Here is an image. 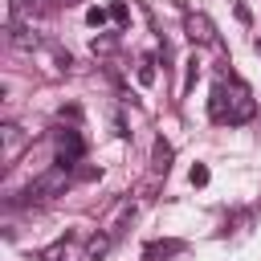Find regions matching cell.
Here are the masks:
<instances>
[{"label": "cell", "instance_id": "cell-3", "mask_svg": "<svg viewBox=\"0 0 261 261\" xmlns=\"http://www.w3.org/2000/svg\"><path fill=\"white\" fill-rule=\"evenodd\" d=\"M184 33H188L192 45H216V24L204 12H188L184 16Z\"/></svg>", "mask_w": 261, "mask_h": 261}, {"label": "cell", "instance_id": "cell-6", "mask_svg": "<svg viewBox=\"0 0 261 261\" xmlns=\"http://www.w3.org/2000/svg\"><path fill=\"white\" fill-rule=\"evenodd\" d=\"M0 135H4V159H12V155L20 151V126H16V122H4Z\"/></svg>", "mask_w": 261, "mask_h": 261}, {"label": "cell", "instance_id": "cell-9", "mask_svg": "<svg viewBox=\"0 0 261 261\" xmlns=\"http://www.w3.org/2000/svg\"><path fill=\"white\" fill-rule=\"evenodd\" d=\"M65 245H69V237H61V241H53L45 253H41V261H61L65 257Z\"/></svg>", "mask_w": 261, "mask_h": 261}, {"label": "cell", "instance_id": "cell-7", "mask_svg": "<svg viewBox=\"0 0 261 261\" xmlns=\"http://www.w3.org/2000/svg\"><path fill=\"white\" fill-rule=\"evenodd\" d=\"M106 249H110V237H90V245H86V261H98Z\"/></svg>", "mask_w": 261, "mask_h": 261}, {"label": "cell", "instance_id": "cell-13", "mask_svg": "<svg viewBox=\"0 0 261 261\" xmlns=\"http://www.w3.org/2000/svg\"><path fill=\"white\" fill-rule=\"evenodd\" d=\"M110 16H114L118 24H126V4H114V8H110Z\"/></svg>", "mask_w": 261, "mask_h": 261}, {"label": "cell", "instance_id": "cell-2", "mask_svg": "<svg viewBox=\"0 0 261 261\" xmlns=\"http://www.w3.org/2000/svg\"><path fill=\"white\" fill-rule=\"evenodd\" d=\"M65 188H69V167H65V163H57V167H45L41 175H33V179L24 184V192H20V196L33 204V200H53V196H61Z\"/></svg>", "mask_w": 261, "mask_h": 261}, {"label": "cell", "instance_id": "cell-10", "mask_svg": "<svg viewBox=\"0 0 261 261\" xmlns=\"http://www.w3.org/2000/svg\"><path fill=\"white\" fill-rule=\"evenodd\" d=\"M106 20H110V12H106V8H90V12H86V24H90V29H102Z\"/></svg>", "mask_w": 261, "mask_h": 261}, {"label": "cell", "instance_id": "cell-1", "mask_svg": "<svg viewBox=\"0 0 261 261\" xmlns=\"http://www.w3.org/2000/svg\"><path fill=\"white\" fill-rule=\"evenodd\" d=\"M208 110H212V118H220V122H224V118H228V122H245V118L253 114V98H249V90H245L241 82H232V86H228V82H216Z\"/></svg>", "mask_w": 261, "mask_h": 261}, {"label": "cell", "instance_id": "cell-11", "mask_svg": "<svg viewBox=\"0 0 261 261\" xmlns=\"http://www.w3.org/2000/svg\"><path fill=\"white\" fill-rule=\"evenodd\" d=\"M204 184H208V167L196 163V167H192V188H204Z\"/></svg>", "mask_w": 261, "mask_h": 261}, {"label": "cell", "instance_id": "cell-12", "mask_svg": "<svg viewBox=\"0 0 261 261\" xmlns=\"http://www.w3.org/2000/svg\"><path fill=\"white\" fill-rule=\"evenodd\" d=\"M139 82H143V86H151V82H155V69H151V61H143V69H139Z\"/></svg>", "mask_w": 261, "mask_h": 261}, {"label": "cell", "instance_id": "cell-4", "mask_svg": "<svg viewBox=\"0 0 261 261\" xmlns=\"http://www.w3.org/2000/svg\"><path fill=\"white\" fill-rule=\"evenodd\" d=\"M77 159H82V135L77 130H61V139H57V163L73 167Z\"/></svg>", "mask_w": 261, "mask_h": 261}, {"label": "cell", "instance_id": "cell-5", "mask_svg": "<svg viewBox=\"0 0 261 261\" xmlns=\"http://www.w3.org/2000/svg\"><path fill=\"white\" fill-rule=\"evenodd\" d=\"M8 45H16V49H33V45H37V33L24 29L16 16H8Z\"/></svg>", "mask_w": 261, "mask_h": 261}, {"label": "cell", "instance_id": "cell-8", "mask_svg": "<svg viewBox=\"0 0 261 261\" xmlns=\"http://www.w3.org/2000/svg\"><path fill=\"white\" fill-rule=\"evenodd\" d=\"M184 241H163V245H147V257H167V253H179Z\"/></svg>", "mask_w": 261, "mask_h": 261}]
</instances>
